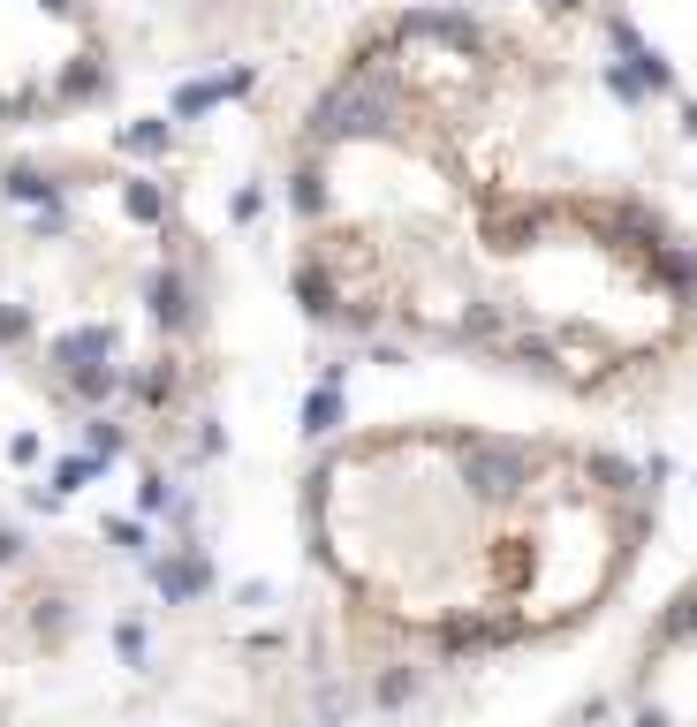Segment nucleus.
Returning <instances> with one entry per match:
<instances>
[{
  "mask_svg": "<svg viewBox=\"0 0 697 727\" xmlns=\"http://www.w3.org/2000/svg\"><path fill=\"white\" fill-rule=\"evenodd\" d=\"M447 455L463 471V493L485 508H523L538 485V455L523 440H493V432H447Z\"/></svg>",
  "mask_w": 697,
  "mask_h": 727,
  "instance_id": "1",
  "label": "nucleus"
},
{
  "mask_svg": "<svg viewBox=\"0 0 697 727\" xmlns=\"http://www.w3.org/2000/svg\"><path fill=\"white\" fill-rule=\"evenodd\" d=\"M152 584H160V599H168V606H190V599H205V592H213V568H205L198 554H174V561L152 568Z\"/></svg>",
  "mask_w": 697,
  "mask_h": 727,
  "instance_id": "2",
  "label": "nucleus"
},
{
  "mask_svg": "<svg viewBox=\"0 0 697 727\" xmlns=\"http://www.w3.org/2000/svg\"><path fill=\"white\" fill-rule=\"evenodd\" d=\"M516 629H523V622H508V614H501V622H455V629H447V659H471V652H493V644H508Z\"/></svg>",
  "mask_w": 697,
  "mask_h": 727,
  "instance_id": "3",
  "label": "nucleus"
},
{
  "mask_svg": "<svg viewBox=\"0 0 697 727\" xmlns=\"http://www.w3.org/2000/svg\"><path fill=\"white\" fill-rule=\"evenodd\" d=\"M122 205H130V220H168V198H160V182H130V190H122Z\"/></svg>",
  "mask_w": 697,
  "mask_h": 727,
  "instance_id": "4",
  "label": "nucleus"
},
{
  "mask_svg": "<svg viewBox=\"0 0 697 727\" xmlns=\"http://www.w3.org/2000/svg\"><path fill=\"white\" fill-rule=\"evenodd\" d=\"M334 425H342V394L326 386V394H311V410H304V432L319 440V432H334Z\"/></svg>",
  "mask_w": 697,
  "mask_h": 727,
  "instance_id": "5",
  "label": "nucleus"
},
{
  "mask_svg": "<svg viewBox=\"0 0 697 727\" xmlns=\"http://www.w3.org/2000/svg\"><path fill=\"white\" fill-rule=\"evenodd\" d=\"M410 697H417V675H410V667H394L387 683H380V705L394 713V705H410Z\"/></svg>",
  "mask_w": 697,
  "mask_h": 727,
  "instance_id": "6",
  "label": "nucleus"
},
{
  "mask_svg": "<svg viewBox=\"0 0 697 727\" xmlns=\"http://www.w3.org/2000/svg\"><path fill=\"white\" fill-rule=\"evenodd\" d=\"M114 652H122L130 667H144V629H137V622H114Z\"/></svg>",
  "mask_w": 697,
  "mask_h": 727,
  "instance_id": "7",
  "label": "nucleus"
},
{
  "mask_svg": "<svg viewBox=\"0 0 697 727\" xmlns=\"http://www.w3.org/2000/svg\"><path fill=\"white\" fill-rule=\"evenodd\" d=\"M91 455H122V425H107V417H91Z\"/></svg>",
  "mask_w": 697,
  "mask_h": 727,
  "instance_id": "8",
  "label": "nucleus"
},
{
  "mask_svg": "<svg viewBox=\"0 0 697 727\" xmlns=\"http://www.w3.org/2000/svg\"><path fill=\"white\" fill-rule=\"evenodd\" d=\"M122 144H130V152H160V144H168V129H160V122H137Z\"/></svg>",
  "mask_w": 697,
  "mask_h": 727,
  "instance_id": "9",
  "label": "nucleus"
},
{
  "mask_svg": "<svg viewBox=\"0 0 697 727\" xmlns=\"http://www.w3.org/2000/svg\"><path fill=\"white\" fill-rule=\"evenodd\" d=\"M107 546H122V554H144V531H137V523H107Z\"/></svg>",
  "mask_w": 697,
  "mask_h": 727,
  "instance_id": "10",
  "label": "nucleus"
},
{
  "mask_svg": "<svg viewBox=\"0 0 697 727\" xmlns=\"http://www.w3.org/2000/svg\"><path fill=\"white\" fill-rule=\"evenodd\" d=\"M23 554V538H16V531H0V561H16Z\"/></svg>",
  "mask_w": 697,
  "mask_h": 727,
  "instance_id": "11",
  "label": "nucleus"
}]
</instances>
